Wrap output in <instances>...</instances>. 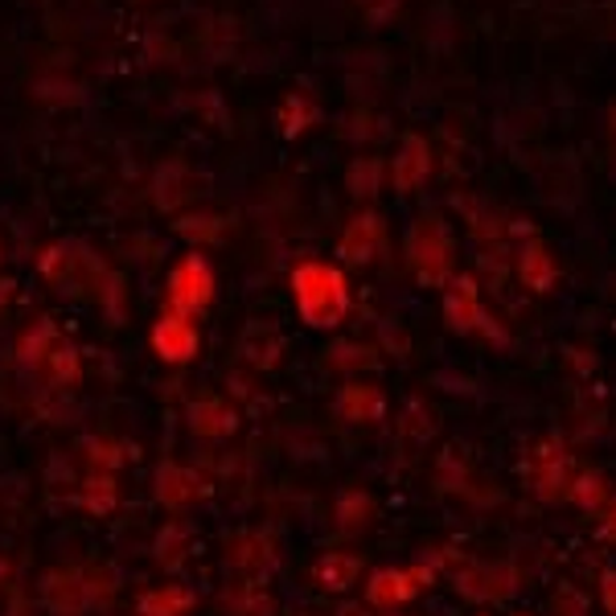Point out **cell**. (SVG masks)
I'll return each instance as SVG.
<instances>
[{"instance_id":"cell-1","label":"cell","mask_w":616,"mask_h":616,"mask_svg":"<svg viewBox=\"0 0 616 616\" xmlns=\"http://www.w3.org/2000/svg\"><path fill=\"white\" fill-rule=\"evenodd\" d=\"M293 288H296L300 317H305L308 324H317V329L338 324L341 317H345V308H350V288H345V279H341V272L324 267V263H305V267H296Z\"/></svg>"},{"instance_id":"cell-2","label":"cell","mask_w":616,"mask_h":616,"mask_svg":"<svg viewBox=\"0 0 616 616\" xmlns=\"http://www.w3.org/2000/svg\"><path fill=\"white\" fill-rule=\"evenodd\" d=\"M444 321L457 329V333H493L497 341L502 338V329L481 312V296H477V284L469 276H457L452 284H448L444 293Z\"/></svg>"},{"instance_id":"cell-3","label":"cell","mask_w":616,"mask_h":616,"mask_svg":"<svg viewBox=\"0 0 616 616\" xmlns=\"http://www.w3.org/2000/svg\"><path fill=\"white\" fill-rule=\"evenodd\" d=\"M428 584H431V571L419 568V563L416 568H383L366 580V601L374 604V608H391V604H403V601H411V596H419Z\"/></svg>"},{"instance_id":"cell-4","label":"cell","mask_w":616,"mask_h":616,"mask_svg":"<svg viewBox=\"0 0 616 616\" xmlns=\"http://www.w3.org/2000/svg\"><path fill=\"white\" fill-rule=\"evenodd\" d=\"M530 481H535V493L542 502H559L571 493V461L559 440H542L539 452H535V464H530Z\"/></svg>"},{"instance_id":"cell-5","label":"cell","mask_w":616,"mask_h":616,"mask_svg":"<svg viewBox=\"0 0 616 616\" xmlns=\"http://www.w3.org/2000/svg\"><path fill=\"white\" fill-rule=\"evenodd\" d=\"M42 601H46L50 613L78 616L87 613V608H95L99 596H95L87 575H78V571H54V575H46V584H42Z\"/></svg>"},{"instance_id":"cell-6","label":"cell","mask_w":616,"mask_h":616,"mask_svg":"<svg viewBox=\"0 0 616 616\" xmlns=\"http://www.w3.org/2000/svg\"><path fill=\"white\" fill-rule=\"evenodd\" d=\"M411 263H416V272L424 276V284H440L448 267V234L444 227L428 218L424 227L411 231Z\"/></svg>"},{"instance_id":"cell-7","label":"cell","mask_w":616,"mask_h":616,"mask_svg":"<svg viewBox=\"0 0 616 616\" xmlns=\"http://www.w3.org/2000/svg\"><path fill=\"white\" fill-rule=\"evenodd\" d=\"M173 305L182 308V312H198V308L210 305V296H215V279H210V267L194 255V260H185L177 267V276H173Z\"/></svg>"},{"instance_id":"cell-8","label":"cell","mask_w":616,"mask_h":616,"mask_svg":"<svg viewBox=\"0 0 616 616\" xmlns=\"http://www.w3.org/2000/svg\"><path fill=\"white\" fill-rule=\"evenodd\" d=\"M153 350L165 358V362H189V358L198 354V333H194V324L185 321L182 312H169V317L156 321Z\"/></svg>"},{"instance_id":"cell-9","label":"cell","mask_w":616,"mask_h":616,"mask_svg":"<svg viewBox=\"0 0 616 616\" xmlns=\"http://www.w3.org/2000/svg\"><path fill=\"white\" fill-rule=\"evenodd\" d=\"M338 411H341L345 419H354V424H366V419H378V416H383L386 403H383V395H378V386H370V383H350V386H341Z\"/></svg>"},{"instance_id":"cell-10","label":"cell","mask_w":616,"mask_h":616,"mask_svg":"<svg viewBox=\"0 0 616 616\" xmlns=\"http://www.w3.org/2000/svg\"><path fill=\"white\" fill-rule=\"evenodd\" d=\"M502 568H473L457 575V587H461L469 601H502L514 592V575H497Z\"/></svg>"},{"instance_id":"cell-11","label":"cell","mask_w":616,"mask_h":616,"mask_svg":"<svg viewBox=\"0 0 616 616\" xmlns=\"http://www.w3.org/2000/svg\"><path fill=\"white\" fill-rule=\"evenodd\" d=\"M194 497H198V477L189 469H182V464H165L161 477H156V502L169 509H182Z\"/></svg>"},{"instance_id":"cell-12","label":"cell","mask_w":616,"mask_h":616,"mask_svg":"<svg viewBox=\"0 0 616 616\" xmlns=\"http://www.w3.org/2000/svg\"><path fill=\"white\" fill-rule=\"evenodd\" d=\"M312 575H317V584L329 587V592H345V587H354V580L362 575V559L358 554H321V563L312 568Z\"/></svg>"},{"instance_id":"cell-13","label":"cell","mask_w":616,"mask_h":616,"mask_svg":"<svg viewBox=\"0 0 616 616\" xmlns=\"http://www.w3.org/2000/svg\"><path fill=\"white\" fill-rule=\"evenodd\" d=\"M189 608H194V596L177 584H165L140 596V616H185Z\"/></svg>"},{"instance_id":"cell-14","label":"cell","mask_w":616,"mask_h":616,"mask_svg":"<svg viewBox=\"0 0 616 616\" xmlns=\"http://www.w3.org/2000/svg\"><path fill=\"white\" fill-rule=\"evenodd\" d=\"M189 428L198 436H227V431H234V411L218 399H201L189 407Z\"/></svg>"},{"instance_id":"cell-15","label":"cell","mask_w":616,"mask_h":616,"mask_svg":"<svg viewBox=\"0 0 616 616\" xmlns=\"http://www.w3.org/2000/svg\"><path fill=\"white\" fill-rule=\"evenodd\" d=\"M518 272H522V279L530 284V288H535V293H547V288L554 284V263H551V255H547L539 243L522 246Z\"/></svg>"},{"instance_id":"cell-16","label":"cell","mask_w":616,"mask_h":616,"mask_svg":"<svg viewBox=\"0 0 616 616\" xmlns=\"http://www.w3.org/2000/svg\"><path fill=\"white\" fill-rule=\"evenodd\" d=\"M428 177V148L419 144V140H407V148L399 153V161H395V185L399 189H411V185H419Z\"/></svg>"},{"instance_id":"cell-17","label":"cell","mask_w":616,"mask_h":616,"mask_svg":"<svg viewBox=\"0 0 616 616\" xmlns=\"http://www.w3.org/2000/svg\"><path fill=\"white\" fill-rule=\"evenodd\" d=\"M378 222L374 218H358L354 227H350V234H345V243H341V251H345V260H354V263H362V260H370V251L378 246Z\"/></svg>"},{"instance_id":"cell-18","label":"cell","mask_w":616,"mask_h":616,"mask_svg":"<svg viewBox=\"0 0 616 616\" xmlns=\"http://www.w3.org/2000/svg\"><path fill=\"white\" fill-rule=\"evenodd\" d=\"M37 370H46V378L50 383H62V386H70V383H78V358H75V350L70 345H54L46 354V362Z\"/></svg>"},{"instance_id":"cell-19","label":"cell","mask_w":616,"mask_h":616,"mask_svg":"<svg viewBox=\"0 0 616 616\" xmlns=\"http://www.w3.org/2000/svg\"><path fill=\"white\" fill-rule=\"evenodd\" d=\"M571 497L584 509H604L608 506V485H604L601 473H580V477L571 481Z\"/></svg>"},{"instance_id":"cell-20","label":"cell","mask_w":616,"mask_h":616,"mask_svg":"<svg viewBox=\"0 0 616 616\" xmlns=\"http://www.w3.org/2000/svg\"><path fill=\"white\" fill-rule=\"evenodd\" d=\"M78 502L91 509V514H111V509H116V481L87 477V485H82V493H78Z\"/></svg>"},{"instance_id":"cell-21","label":"cell","mask_w":616,"mask_h":616,"mask_svg":"<svg viewBox=\"0 0 616 616\" xmlns=\"http://www.w3.org/2000/svg\"><path fill=\"white\" fill-rule=\"evenodd\" d=\"M58 345V338H54V329L50 324H42L37 333H30V338H21V350H16V358H21V366H42L46 362V354Z\"/></svg>"},{"instance_id":"cell-22","label":"cell","mask_w":616,"mask_h":616,"mask_svg":"<svg viewBox=\"0 0 616 616\" xmlns=\"http://www.w3.org/2000/svg\"><path fill=\"white\" fill-rule=\"evenodd\" d=\"M338 522L345 526V530H358V526L370 522V497H366V493H341Z\"/></svg>"},{"instance_id":"cell-23","label":"cell","mask_w":616,"mask_h":616,"mask_svg":"<svg viewBox=\"0 0 616 616\" xmlns=\"http://www.w3.org/2000/svg\"><path fill=\"white\" fill-rule=\"evenodd\" d=\"M601 601H604V608L616 616V571H608L604 575V584H601Z\"/></svg>"},{"instance_id":"cell-24","label":"cell","mask_w":616,"mask_h":616,"mask_svg":"<svg viewBox=\"0 0 616 616\" xmlns=\"http://www.w3.org/2000/svg\"><path fill=\"white\" fill-rule=\"evenodd\" d=\"M341 616H366V613H362V608H358V613L354 608H341Z\"/></svg>"},{"instance_id":"cell-25","label":"cell","mask_w":616,"mask_h":616,"mask_svg":"<svg viewBox=\"0 0 616 616\" xmlns=\"http://www.w3.org/2000/svg\"><path fill=\"white\" fill-rule=\"evenodd\" d=\"M4 571H9V568H4V563H0V580H4Z\"/></svg>"},{"instance_id":"cell-26","label":"cell","mask_w":616,"mask_h":616,"mask_svg":"<svg viewBox=\"0 0 616 616\" xmlns=\"http://www.w3.org/2000/svg\"><path fill=\"white\" fill-rule=\"evenodd\" d=\"M613 530H616V506H613Z\"/></svg>"}]
</instances>
